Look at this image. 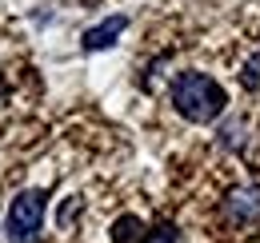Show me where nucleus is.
I'll return each instance as SVG.
<instances>
[{
  "label": "nucleus",
  "mask_w": 260,
  "mask_h": 243,
  "mask_svg": "<svg viewBox=\"0 0 260 243\" xmlns=\"http://www.w3.org/2000/svg\"><path fill=\"white\" fill-rule=\"evenodd\" d=\"M240 84H244V92H260V52H252V56L244 60V68H240Z\"/></svg>",
  "instance_id": "nucleus-6"
},
{
  "label": "nucleus",
  "mask_w": 260,
  "mask_h": 243,
  "mask_svg": "<svg viewBox=\"0 0 260 243\" xmlns=\"http://www.w3.org/2000/svg\"><path fill=\"white\" fill-rule=\"evenodd\" d=\"M128 28V16H108V20H100L96 28L84 32V48L88 52H100V48H112L116 40H120V32Z\"/></svg>",
  "instance_id": "nucleus-4"
},
{
  "label": "nucleus",
  "mask_w": 260,
  "mask_h": 243,
  "mask_svg": "<svg viewBox=\"0 0 260 243\" xmlns=\"http://www.w3.org/2000/svg\"><path fill=\"white\" fill-rule=\"evenodd\" d=\"M172 108L192 124H212L228 108V96L208 72H180L172 80Z\"/></svg>",
  "instance_id": "nucleus-1"
},
{
  "label": "nucleus",
  "mask_w": 260,
  "mask_h": 243,
  "mask_svg": "<svg viewBox=\"0 0 260 243\" xmlns=\"http://www.w3.org/2000/svg\"><path fill=\"white\" fill-rule=\"evenodd\" d=\"M224 148H240V124H228L224 128Z\"/></svg>",
  "instance_id": "nucleus-8"
},
{
  "label": "nucleus",
  "mask_w": 260,
  "mask_h": 243,
  "mask_svg": "<svg viewBox=\"0 0 260 243\" xmlns=\"http://www.w3.org/2000/svg\"><path fill=\"white\" fill-rule=\"evenodd\" d=\"M144 243H176V227H172V223H156V227L144 235Z\"/></svg>",
  "instance_id": "nucleus-7"
},
{
  "label": "nucleus",
  "mask_w": 260,
  "mask_h": 243,
  "mask_svg": "<svg viewBox=\"0 0 260 243\" xmlns=\"http://www.w3.org/2000/svg\"><path fill=\"white\" fill-rule=\"evenodd\" d=\"M40 223H44V195L40 191H20L8 208L4 235H8V243H32L40 235Z\"/></svg>",
  "instance_id": "nucleus-2"
},
{
  "label": "nucleus",
  "mask_w": 260,
  "mask_h": 243,
  "mask_svg": "<svg viewBox=\"0 0 260 243\" xmlns=\"http://www.w3.org/2000/svg\"><path fill=\"white\" fill-rule=\"evenodd\" d=\"M72 212H80V199H76V195L68 199V204H64V212H60V227H68V219H72Z\"/></svg>",
  "instance_id": "nucleus-9"
},
{
  "label": "nucleus",
  "mask_w": 260,
  "mask_h": 243,
  "mask_svg": "<svg viewBox=\"0 0 260 243\" xmlns=\"http://www.w3.org/2000/svg\"><path fill=\"white\" fill-rule=\"evenodd\" d=\"M224 212L232 223H256L260 219V187H240V191H232L224 204Z\"/></svg>",
  "instance_id": "nucleus-3"
},
{
  "label": "nucleus",
  "mask_w": 260,
  "mask_h": 243,
  "mask_svg": "<svg viewBox=\"0 0 260 243\" xmlns=\"http://www.w3.org/2000/svg\"><path fill=\"white\" fill-rule=\"evenodd\" d=\"M140 235H148V231H144V223L136 215H120L112 223V243H144Z\"/></svg>",
  "instance_id": "nucleus-5"
}]
</instances>
